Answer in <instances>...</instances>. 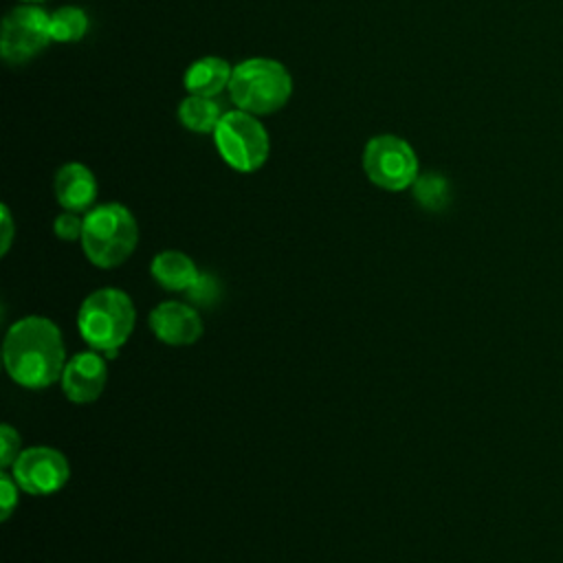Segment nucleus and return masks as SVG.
Here are the masks:
<instances>
[{"label":"nucleus","instance_id":"f257e3e1","mask_svg":"<svg viewBox=\"0 0 563 563\" xmlns=\"http://www.w3.org/2000/svg\"><path fill=\"white\" fill-rule=\"evenodd\" d=\"M4 367L9 376L29 389H44L62 378L66 350L59 328L46 317H24L4 336Z\"/></svg>","mask_w":563,"mask_h":563},{"label":"nucleus","instance_id":"f03ea898","mask_svg":"<svg viewBox=\"0 0 563 563\" xmlns=\"http://www.w3.org/2000/svg\"><path fill=\"white\" fill-rule=\"evenodd\" d=\"M134 303L119 288H99L90 292L77 312L81 339L97 352L114 356L134 330Z\"/></svg>","mask_w":563,"mask_h":563},{"label":"nucleus","instance_id":"7ed1b4c3","mask_svg":"<svg viewBox=\"0 0 563 563\" xmlns=\"http://www.w3.org/2000/svg\"><path fill=\"white\" fill-rule=\"evenodd\" d=\"M292 95V79L286 66L268 57H249L233 66L229 97L235 108L249 114H273Z\"/></svg>","mask_w":563,"mask_h":563},{"label":"nucleus","instance_id":"20e7f679","mask_svg":"<svg viewBox=\"0 0 563 563\" xmlns=\"http://www.w3.org/2000/svg\"><path fill=\"white\" fill-rule=\"evenodd\" d=\"M79 242L86 257L95 266L114 268L123 264L136 249L139 227L128 207L106 202L86 213Z\"/></svg>","mask_w":563,"mask_h":563},{"label":"nucleus","instance_id":"39448f33","mask_svg":"<svg viewBox=\"0 0 563 563\" xmlns=\"http://www.w3.org/2000/svg\"><path fill=\"white\" fill-rule=\"evenodd\" d=\"M213 141L222 161L242 174L257 172L266 163L271 150L266 128L255 119V114L240 108L222 114L213 130Z\"/></svg>","mask_w":563,"mask_h":563},{"label":"nucleus","instance_id":"423d86ee","mask_svg":"<svg viewBox=\"0 0 563 563\" xmlns=\"http://www.w3.org/2000/svg\"><path fill=\"white\" fill-rule=\"evenodd\" d=\"M363 169L376 187L387 191H402L420 176L413 147L394 134H378L365 143Z\"/></svg>","mask_w":563,"mask_h":563},{"label":"nucleus","instance_id":"0eeeda50","mask_svg":"<svg viewBox=\"0 0 563 563\" xmlns=\"http://www.w3.org/2000/svg\"><path fill=\"white\" fill-rule=\"evenodd\" d=\"M51 40V13L35 4H22L11 9L2 20L0 55L7 64L20 66L33 59L48 46Z\"/></svg>","mask_w":563,"mask_h":563},{"label":"nucleus","instance_id":"6e6552de","mask_svg":"<svg viewBox=\"0 0 563 563\" xmlns=\"http://www.w3.org/2000/svg\"><path fill=\"white\" fill-rule=\"evenodd\" d=\"M11 475L18 486L31 495L57 493L70 477V466L64 453L53 446L24 449L11 464Z\"/></svg>","mask_w":563,"mask_h":563},{"label":"nucleus","instance_id":"1a4fd4ad","mask_svg":"<svg viewBox=\"0 0 563 563\" xmlns=\"http://www.w3.org/2000/svg\"><path fill=\"white\" fill-rule=\"evenodd\" d=\"M59 380L68 400L81 405L92 402L101 396L108 380L106 358L97 350L79 352L70 361H66Z\"/></svg>","mask_w":563,"mask_h":563},{"label":"nucleus","instance_id":"9d476101","mask_svg":"<svg viewBox=\"0 0 563 563\" xmlns=\"http://www.w3.org/2000/svg\"><path fill=\"white\" fill-rule=\"evenodd\" d=\"M150 328L167 345H191L202 334V319L187 303L163 301L150 312Z\"/></svg>","mask_w":563,"mask_h":563},{"label":"nucleus","instance_id":"9b49d317","mask_svg":"<svg viewBox=\"0 0 563 563\" xmlns=\"http://www.w3.org/2000/svg\"><path fill=\"white\" fill-rule=\"evenodd\" d=\"M55 198L64 207V211H86L92 207L97 198V180L95 174L84 163H66L55 174Z\"/></svg>","mask_w":563,"mask_h":563},{"label":"nucleus","instance_id":"f8f14e48","mask_svg":"<svg viewBox=\"0 0 563 563\" xmlns=\"http://www.w3.org/2000/svg\"><path fill=\"white\" fill-rule=\"evenodd\" d=\"M233 75V66L218 55H207L196 59L183 77V84L189 95H200V97H216L222 90L229 88Z\"/></svg>","mask_w":563,"mask_h":563},{"label":"nucleus","instance_id":"ddd939ff","mask_svg":"<svg viewBox=\"0 0 563 563\" xmlns=\"http://www.w3.org/2000/svg\"><path fill=\"white\" fill-rule=\"evenodd\" d=\"M152 277L167 290H189L200 279L194 260L180 251H163L150 264Z\"/></svg>","mask_w":563,"mask_h":563},{"label":"nucleus","instance_id":"4468645a","mask_svg":"<svg viewBox=\"0 0 563 563\" xmlns=\"http://www.w3.org/2000/svg\"><path fill=\"white\" fill-rule=\"evenodd\" d=\"M224 112H220V106L213 97H200V95H187L178 106V119L180 123L196 132V134H213L216 125L220 123Z\"/></svg>","mask_w":563,"mask_h":563},{"label":"nucleus","instance_id":"2eb2a0df","mask_svg":"<svg viewBox=\"0 0 563 563\" xmlns=\"http://www.w3.org/2000/svg\"><path fill=\"white\" fill-rule=\"evenodd\" d=\"M88 31V15L79 7H59L51 13V40L53 42H79Z\"/></svg>","mask_w":563,"mask_h":563},{"label":"nucleus","instance_id":"dca6fc26","mask_svg":"<svg viewBox=\"0 0 563 563\" xmlns=\"http://www.w3.org/2000/svg\"><path fill=\"white\" fill-rule=\"evenodd\" d=\"M411 187L416 200L431 211H440L449 202V183L440 174H420Z\"/></svg>","mask_w":563,"mask_h":563},{"label":"nucleus","instance_id":"f3484780","mask_svg":"<svg viewBox=\"0 0 563 563\" xmlns=\"http://www.w3.org/2000/svg\"><path fill=\"white\" fill-rule=\"evenodd\" d=\"M53 231L59 240H81L84 218H79L75 211H64L55 218Z\"/></svg>","mask_w":563,"mask_h":563},{"label":"nucleus","instance_id":"a211bd4d","mask_svg":"<svg viewBox=\"0 0 563 563\" xmlns=\"http://www.w3.org/2000/svg\"><path fill=\"white\" fill-rule=\"evenodd\" d=\"M20 435L11 424L0 427V464L7 468L11 466L20 455Z\"/></svg>","mask_w":563,"mask_h":563},{"label":"nucleus","instance_id":"6ab92c4d","mask_svg":"<svg viewBox=\"0 0 563 563\" xmlns=\"http://www.w3.org/2000/svg\"><path fill=\"white\" fill-rule=\"evenodd\" d=\"M18 482L13 475L2 473L0 475V512H2V521H7L13 512V508L18 506Z\"/></svg>","mask_w":563,"mask_h":563},{"label":"nucleus","instance_id":"aec40b11","mask_svg":"<svg viewBox=\"0 0 563 563\" xmlns=\"http://www.w3.org/2000/svg\"><path fill=\"white\" fill-rule=\"evenodd\" d=\"M0 213H2V220H0V224H2V246H0V253L4 255L9 251V246H11V240H13V220H11V213H9L7 205L0 207Z\"/></svg>","mask_w":563,"mask_h":563},{"label":"nucleus","instance_id":"412c9836","mask_svg":"<svg viewBox=\"0 0 563 563\" xmlns=\"http://www.w3.org/2000/svg\"><path fill=\"white\" fill-rule=\"evenodd\" d=\"M24 4H35V2H44V0H22Z\"/></svg>","mask_w":563,"mask_h":563}]
</instances>
